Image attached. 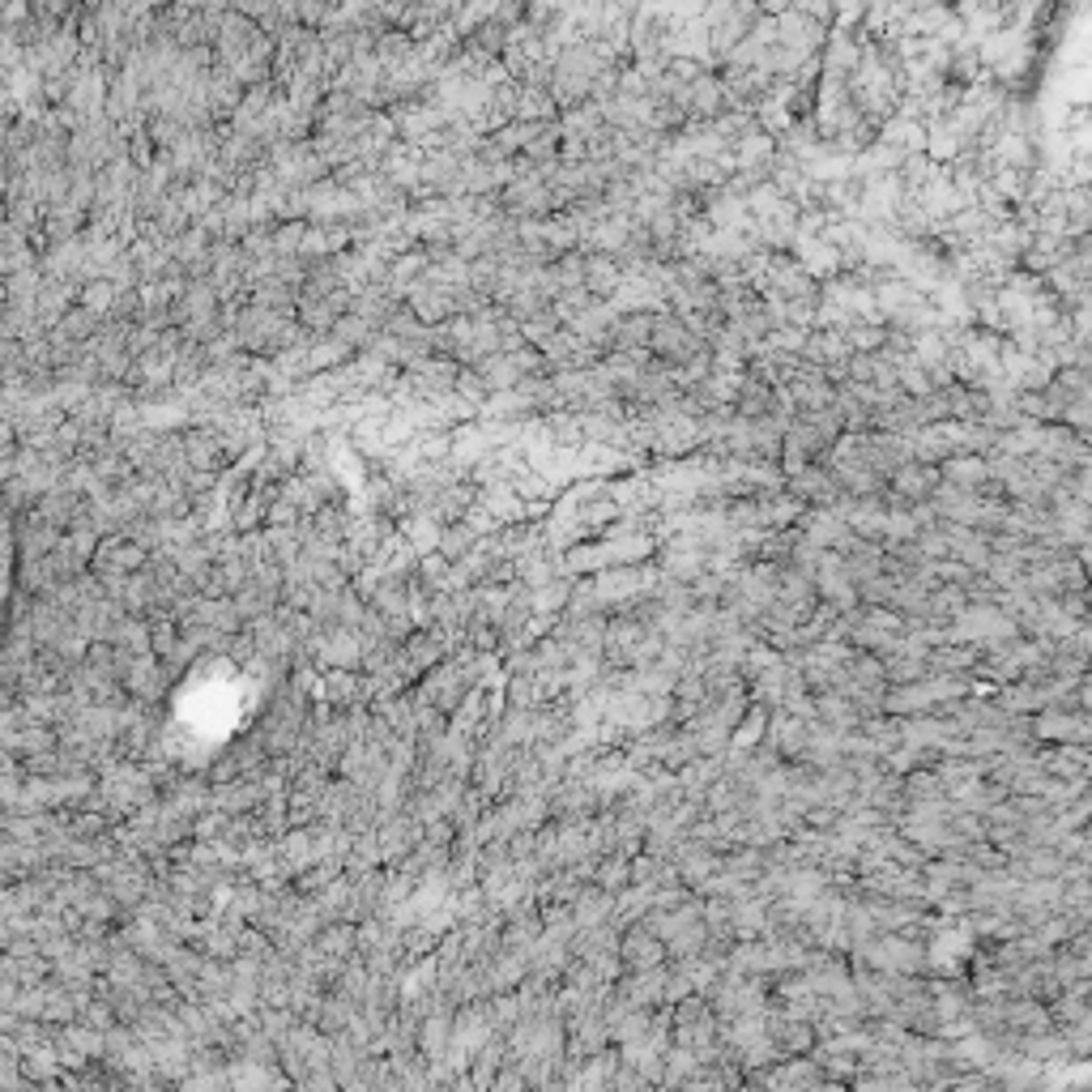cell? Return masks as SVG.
I'll use <instances>...</instances> for the list:
<instances>
[{"label":"cell","mask_w":1092,"mask_h":1092,"mask_svg":"<svg viewBox=\"0 0 1092 1092\" xmlns=\"http://www.w3.org/2000/svg\"><path fill=\"white\" fill-rule=\"evenodd\" d=\"M116 295H120V291H116V286H112V282H103V278H94V282H86V286H82V295H77V299H82V304H86V308H90V312H99V316H103V312H112V304H116Z\"/></svg>","instance_id":"2"},{"label":"cell","mask_w":1092,"mask_h":1092,"mask_svg":"<svg viewBox=\"0 0 1092 1092\" xmlns=\"http://www.w3.org/2000/svg\"><path fill=\"white\" fill-rule=\"evenodd\" d=\"M183 453H188V466H192V470H218V466L231 461L235 444H231L218 427H205V431H192V436L183 440Z\"/></svg>","instance_id":"1"}]
</instances>
